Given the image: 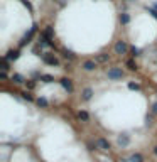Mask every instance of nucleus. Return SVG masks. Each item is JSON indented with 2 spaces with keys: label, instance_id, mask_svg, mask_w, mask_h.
<instances>
[{
  "label": "nucleus",
  "instance_id": "1a4fd4ad",
  "mask_svg": "<svg viewBox=\"0 0 157 162\" xmlns=\"http://www.w3.org/2000/svg\"><path fill=\"white\" fill-rule=\"evenodd\" d=\"M42 36L47 37V39H52V37H54V29H52L51 26L46 27V29H44V32H42Z\"/></svg>",
  "mask_w": 157,
  "mask_h": 162
},
{
  "label": "nucleus",
  "instance_id": "39448f33",
  "mask_svg": "<svg viewBox=\"0 0 157 162\" xmlns=\"http://www.w3.org/2000/svg\"><path fill=\"white\" fill-rule=\"evenodd\" d=\"M117 142H118V145H122V147H127L128 144H130V137L127 135V133H122V135H118Z\"/></svg>",
  "mask_w": 157,
  "mask_h": 162
},
{
  "label": "nucleus",
  "instance_id": "0eeeda50",
  "mask_svg": "<svg viewBox=\"0 0 157 162\" xmlns=\"http://www.w3.org/2000/svg\"><path fill=\"white\" fill-rule=\"evenodd\" d=\"M96 147L101 149V150H108L110 149V144H108V140H105V139H98L96 140Z\"/></svg>",
  "mask_w": 157,
  "mask_h": 162
},
{
  "label": "nucleus",
  "instance_id": "a878e982",
  "mask_svg": "<svg viewBox=\"0 0 157 162\" xmlns=\"http://www.w3.org/2000/svg\"><path fill=\"white\" fill-rule=\"evenodd\" d=\"M152 110H154V113L157 115V103H154V106H152Z\"/></svg>",
  "mask_w": 157,
  "mask_h": 162
},
{
  "label": "nucleus",
  "instance_id": "4be33fe9",
  "mask_svg": "<svg viewBox=\"0 0 157 162\" xmlns=\"http://www.w3.org/2000/svg\"><path fill=\"white\" fill-rule=\"evenodd\" d=\"M22 98H24V100H27V101H31V100H32V96H31L29 93H27V91H24V93H22Z\"/></svg>",
  "mask_w": 157,
  "mask_h": 162
},
{
  "label": "nucleus",
  "instance_id": "dca6fc26",
  "mask_svg": "<svg viewBox=\"0 0 157 162\" xmlns=\"http://www.w3.org/2000/svg\"><path fill=\"white\" fill-rule=\"evenodd\" d=\"M78 117H79V120H83V122H88V118H90V115L86 113V111H79Z\"/></svg>",
  "mask_w": 157,
  "mask_h": 162
},
{
  "label": "nucleus",
  "instance_id": "393cba45",
  "mask_svg": "<svg viewBox=\"0 0 157 162\" xmlns=\"http://www.w3.org/2000/svg\"><path fill=\"white\" fill-rule=\"evenodd\" d=\"M27 88H34V81H29V83H27Z\"/></svg>",
  "mask_w": 157,
  "mask_h": 162
},
{
  "label": "nucleus",
  "instance_id": "7ed1b4c3",
  "mask_svg": "<svg viewBox=\"0 0 157 162\" xmlns=\"http://www.w3.org/2000/svg\"><path fill=\"white\" fill-rule=\"evenodd\" d=\"M127 49H128V46H127L125 41H118L115 44V52H117V54H125Z\"/></svg>",
  "mask_w": 157,
  "mask_h": 162
},
{
  "label": "nucleus",
  "instance_id": "aec40b11",
  "mask_svg": "<svg viewBox=\"0 0 157 162\" xmlns=\"http://www.w3.org/2000/svg\"><path fill=\"white\" fill-rule=\"evenodd\" d=\"M130 51H132V54H134V56H140V49H139V47L132 46V47H130Z\"/></svg>",
  "mask_w": 157,
  "mask_h": 162
},
{
  "label": "nucleus",
  "instance_id": "a211bd4d",
  "mask_svg": "<svg viewBox=\"0 0 157 162\" xmlns=\"http://www.w3.org/2000/svg\"><path fill=\"white\" fill-rule=\"evenodd\" d=\"M64 58H68V59H74V54H73V51H68V49H64Z\"/></svg>",
  "mask_w": 157,
  "mask_h": 162
},
{
  "label": "nucleus",
  "instance_id": "f03ea898",
  "mask_svg": "<svg viewBox=\"0 0 157 162\" xmlns=\"http://www.w3.org/2000/svg\"><path fill=\"white\" fill-rule=\"evenodd\" d=\"M122 76H123V71H122L120 68H112L110 71H108V78L110 79H120Z\"/></svg>",
  "mask_w": 157,
  "mask_h": 162
},
{
  "label": "nucleus",
  "instance_id": "f3484780",
  "mask_svg": "<svg viewBox=\"0 0 157 162\" xmlns=\"http://www.w3.org/2000/svg\"><path fill=\"white\" fill-rule=\"evenodd\" d=\"M37 105H39V106H42V108H46L49 103H47L46 98H37Z\"/></svg>",
  "mask_w": 157,
  "mask_h": 162
},
{
  "label": "nucleus",
  "instance_id": "20e7f679",
  "mask_svg": "<svg viewBox=\"0 0 157 162\" xmlns=\"http://www.w3.org/2000/svg\"><path fill=\"white\" fill-rule=\"evenodd\" d=\"M36 29H37V26H32V27H31V31L27 32L26 36H24V39H22V41H21V46H26L27 42L31 41V37L34 36V32H36Z\"/></svg>",
  "mask_w": 157,
  "mask_h": 162
},
{
  "label": "nucleus",
  "instance_id": "cd10ccee",
  "mask_svg": "<svg viewBox=\"0 0 157 162\" xmlns=\"http://www.w3.org/2000/svg\"><path fill=\"white\" fill-rule=\"evenodd\" d=\"M156 10H157V4H156Z\"/></svg>",
  "mask_w": 157,
  "mask_h": 162
},
{
  "label": "nucleus",
  "instance_id": "bb28decb",
  "mask_svg": "<svg viewBox=\"0 0 157 162\" xmlns=\"http://www.w3.org/2000/svg\"><path fill=\"white\" fill-rule=\"evenodd\" d=\"M154 154H156V155H157V147H156V149H154Z\"/></svg>",
  "mask_w": 157,
  "mask_h": 162
},
{
  "label": "nucleus",
  "instance_id": "423d86ee",
  "mask_svg": "<svg viewBox=\"0 0 157 162\" xmlns=\"http://www.w3.org/2000/svg\"><path fill=\"white\" fill-rule=\"evenodd\" d=\"M61 86H63L68 93H71L73 91V84H71V79H68V78H63L61 79Z\"/></svg>",
  "mask_w": 157,
  "mask_h": 162
},
{
  "label": "nucleus",
  "instance_id": "9b49d317",
  "mask_svg": "<svg viewBox=\"0 0 157 162\" xmlns=\"http://www.w3.org/2000/svg\"><path fill=\"white\" fill-rule=\"evenodd\" d=\"M91 96H93V91H91V88H84L83 89V100H91Z\"/></svg>",
  "mask_w": 157,
  "mask_h": 162
},
{
  "label": "nucleus",
  "instance_id": "6e6552de",
  "mask_svg": "<svg viewBox=\"0 0 157 162\" xmlns=\"http://www.w3.org/2000/svg\"><path fill=\"white\" fill-rule=\"evenodd\" d=\"M17 58H19V51H14V49H10V51L7 52V56H5L7 61H15Z\"/></svg>",
  "mask_w": 157,
  "mask_h": 162
},
{
  "label": "nucleus",
  "instance_id": "4468645a",
  "mask_svg": "<svg viewBox=\"0 0 157 162\" xmlns=\"http://www.w3.org/2000/svg\"><path fill=\"white\" fill-rule=\"evenodd\" d=\"M130 162H144V159H142L140 154H134V155L130 157Z\"/></svg>",
  "mask_w": 157,
  "mask_h": 162
},
{
  "label": "nucleus",
  "instance_id": "f8f14e48",
  "mask_svg": "<svg viewBox=\"0 0 157 162\" xmlns=\"http://www.w3.org/2000/svg\"><path fill=\"white\" fill-rule=\"evenodd\" d=\"M41 81H44V83H52V81H54V78H52L51 74H42V76H41Z\"/></svg>",
  "mask_w": 157,
  "mask_h": 162
},
{
  "label": "nucleus",
  "instance_id": "ddd939ff",
  "mask_svg": "<svg viewBox=\"0 0 157 162\" xmlns=\"http://www.w3.org/2000/svg\"><path fill=\"white\" fill-rule=\"evenodd\" d=\"M12 81L17 83V84H21V83H24V78H22L21 74H14V76H12Z\"/></svg>",
  "mask_w": 157,
  "mask_h": 162
},
{
  "label": "nucleus",
  "instance_id": "5701e85b",
  "mask_svg": "<svg viewBox=\"0 0 157 162\" xmlns=\"http://www.w3.org/2000/svg\"><path fill=\"white\" fill-rule=\"evenodd\" d=\"M128 88H130V89H135V91H137V89L140 88V86H139L137 83H128Z\"/></svg>",
  "mask_w": 157,
  "mask_h": 162
},
{
  "label": "nucleus",
  "instance_id": "6ab92c4d",
  "mask_svg": "<svg viewBox=\"0 0 157 162\" xmlns=\"http://www.w3.org/2000/svg\"><path fill=\"white\" fill-rule=\"evenodd\" d=\"M127 66H128V69H130V71H135V69H137V64L134 63L132 59H130V61H127Z\"/></svg>",
  "mask_w": 157,
  "mask_h": 162
},
{
  "label": "nucleus",
  "instance_id": "f257e3e1",
  "mask_svg": "<svg viewBox=\"0 0 157 162\" xmlns=\"http://www.w3.org/2000/svg\"><path fill=\"white\" fill-rule=\"evenodd\" d=\"M42 61H44L46 64H51V66H58V64H59L58 58H54V56H52V54H49V52L42 54Z\"/></svg>",
  "mask_w": 157,
  "mask_h": 162
},
{
  "label": "nucleus",
  "instance_id": "b1692460",
  "mask_svg": "<svg viewBox=\"0 0 157 162\" xmlns=\"http://www.w3.org/2000/svg\"><path fill=\"white\" fill-rule=\"evenodd\" d=\"M22 4H24V5H26L27 9H29V10L32 12V5H31V4H29V0H22Z\"/></svg>",
  "mask_w": 157,
  "mask_h": 162
},
{
  "label": "nucleus",
  "instance_id": "412c9836",
  "mask_svg": "<svg viewBox=\"0 0 157 162\" xmlns=\"http://www.w3.org/2000/svg\"><path fill=\"white\" fill-rule=\"evenodd\" d=\"M108 59H110V56H108V54H103V56H98V61H100V63H105V61H108Z\"/></svg>",
  "mask_w": 157,
  "mask_h": 162
},
{
  "label": "nucleus",
  "instance_id": "9d476101",
  "mask_svg": "<svg viewBox=\"0 0 157 162\" xmlns=\"http://www.w3.org/2000/svg\"><path fill=\"white\" fill-rule=\"evenodd\" d=\"M83 68H84V71H93V69L96 68V63H95V61H86V63L83 64Z\"/></svg>",
  "mask_w": 157,
  "mask_h": 162
},
{
  "label": "nucleus",
  "instance_id": "2eb2a0df",
  "mask_svg": "<svg viewBox=\"0 0 157 162\" xmlns=\"http://www.w3.org/2000/svg\"><path fill=\"white\" fill-rule=\"evenodd\" d=\"M120 22L122 24H128V22H130V15H128V14H122L120 15Z\"/></svg>",
  "mask_w": 157,
  "mask_h": 162
}]
</instances>
